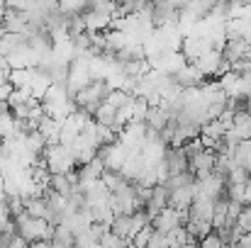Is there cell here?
Returning <instances> with one entry per match:
<instances>
[{"label": "cell", "instance_id": "1", "mask_svg": "<svg viewBox=\"0 0 251 248\" xmlns=\"http://www.w3.org/2000/svg\"><path fill=\"white\" fill-rule=\"evenodd\" d=\"M51 246L64 248V246H76V234L69 224H56L54 234H51Z\"/></svg>", "mask_w": 251, "mask_h": 248}, {"label": "cell", "instance_id": "2", "mask_svg": "<svg viewBox=\"0 0 251 248\" xmlns=\"http://www.w3.org/2000/svg\"><path fill=\"white\" fill-rule=\"evenodd\" d=\"M49 187L54 190V192H61V195H71L74 190H78L76 187V182L71 180V175L69 173H51V178H49Z\"/></svg>", "mask_w": 251, "mask_h": 248}, {"label": "cell", "instance_id": "3", "mask_svg": "<svg viewBox=\"0 0 251 248\" xmlns=\"http://www.w3.org/2000/svg\"><path fill=\"white\" fill-rule=\"evenodd\" d=\"M34 95H32V88H15L12 92H10V97H7V105L10 107H17V105H25V102H29Z\"/></svg>", "mask_w": 251, "mask_h": 248}, {"label": "cell", "instance_id": "4", "mask_svg": "<svg viewBox=\"0 0 251 248\" xmlns=\"http://www.w3.org/2000/svg\"><path fill=\"white\" fill-rule=\"evenodd\" d=\"M5 7H12V10H20V12H27L34 7V0H7Z\"/></svg>", "mask_w": 251, "mask_h": 248}, {"label": "cell", "instance_id": "5", "mask_svg": "<svg viewBox=\"0 0 251 248\" xmlns=\"http://www.w3.org/2000/svg\"><path fill=\"white\" fill-rule=\"evenodd\" d=\"M95 2H102V0H85V5H95Z\"/></svg>", "mask_w": 251, "mask_h": 248}]
</instances>
